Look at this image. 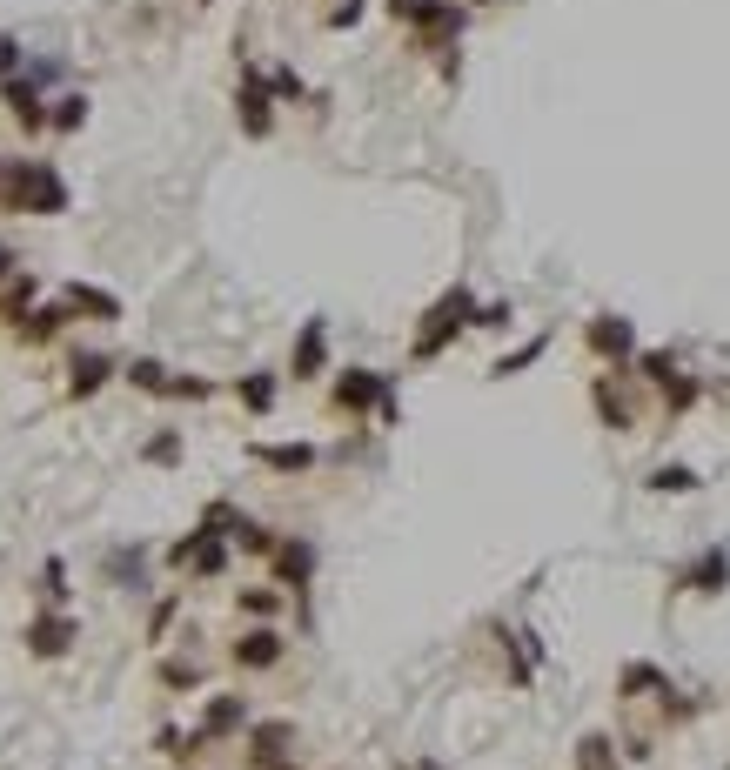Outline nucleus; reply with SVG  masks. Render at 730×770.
<instances>
[{
	"mask_svg": "<svg viewBox=\"0 0 730 770\" xmlns=\"http://www.w3.org/2000/svg\"><path fill=\"white\" fill-rule=\"evenodd\" d=\"M0 195L14 201V208H27V215H61V208H67L61 175H54V168H41V161H21V168H7Z\"/></svg>",
	"mask_w": 730,
	"mask_h": 770,
	"instance_id": "obj_1",
	"label": "nucleus"
},
{
	"mask_svg": "<svg viewBox=\"0 0 730 770\" xmlns=\"http://www.w3.org/2000/svg\"><path fill=\"white\" fill-rule=\"evenodd\" d=\"M463 315H476V308H469V295L463 288H456V295H443V308H429V329H422V342H416V355H436L449 342V335L463 329Z\"/></svg>",
	"mask_w": 730,
	"mask_h": 770,
	"instance_id": "obj_2",
	"label": "nucleus"
},
{
	"mask_svg": "<svg viewBox=\"0 0 730 770\" xmlns=\"http://www.w3.org/2000/svg\"><path fill=\"white\" fill-rule=\"evenodd\" d=\"M382 396H389V382L369 375V369H349L342 382H335V402H342V409H376Z\"/></svg>",
	"mask_w": 730,
	"mask_h": 770,
	"instance_id": "obj_3",
	"label": "nucleus"
},
{
	"mask_svg": "<svg viewBox=\"0 0 730 770\" xmlns=\"http://www.w3.org/2000/svg\"><path fill=\"white\" fill-rule=\"evenodd\" d=\"M27 643H34V657H61L67 643H74V623H67V616H41V623L27 630Z\"/></svg>",
	"mask_w": 730,
	"mask_h": 770,
	"instance_id": "obj_4",
	"label": "nucleus"
},
{
	"mask_svg": "<svg viewBox=\"0 0 730 770\" xmlns=\"http://www.w3.org/2000/svg\"><path fill=\"white\" fill-rule=\"evenodd\" d=\"M235 657H242L248 670H268V663L282 657V637H275V630H248V637L235 643Z\"/></svg>",
	"mask_w": 730,
	"mask_h": 770,
	"instance_id": "obj_5",
	"label": "nucleus"
},
{
	"mask_svg": "<svg viewBox=\"0 0 730 770\" xmlns=\"http://www.w3.org/2000/svg\"><path fill=\"white\" fill-rule=\"evenodd\" d=\"M248 724V710L235 704V697H215L208 704V724H201V737H222V730H242Z\"/></svg>",
	"mask_w": 730,
	"mask_h": 770,
	"instance_id": "obj_6",
	"label": "nucleus"
},
{
	"mask_svg": "<svg viewBox=\"0 0 730 770\" xmlns=\"http://www.w3.org/2000/svg\"><path fill=\"white\" fill-rule=\"evenodd\" d=\"M315 369H322V322H309L302 342H295V375H315Z\"/></svg>",
	"mask_w": 730,
	"mask_h": 770,
	"instance_id": "obj_7",
	"label": "nucleus"
},
{
	"mask_svg": "<svg viewBox=\"0 0 730 770\" xmlns=\"http://www.w3.org/2000/svg\"><path fill=\"white\" fill-rule=\"evenodd\" d=\"M242 121H248V134H268V94H262V81H248V88H242Z\"/></svg>",
	"mask_w": 730,
	"mask_h": 770,
	"instance_id": "obj_8",
	"label": "nucleus"
},
{
	"mask_svg": "<svg viewBox=\"0 0 730 770\" xmlns=\"http://www.w3.org/2000/svg\"><path fill=\"white\" fill-rule=\"evenodd\" d=\"M262 462H268V469H309L315 449H309V442H282V449H262Z\"/></svg>",
	"mask_w": 730,
	"mask_h": 770,
	"instance_id": "obj_9",
	"label": "nucleus"
},
{
	"mask_svg": "<svg viewBox=\"0 0 730 770\" xmlns=\"http://www.w3.org/2000/svg\"><path fill=\"white\" fill-rule=\"evenodd\" d=\"M730 576V556L724 550H710L704 563H697V570H690V590H717V583H724Z\"/></svg>",
	"mask_w": 730,
	"mask_h": 770,
	"instance_id": "obj_10",
	"label": "nucleus"
},
{
	"mask_svg": "<svg viewBox=\"0 0 730 770\" xmlns=\"http://www.w3.org/2000/svg\"><path fill=\"white\" fill-rule=\"evenodd\" d=\"M282 744H288V724H262L255 730V764H282Z\"/></svg>",
	"mask_w": 730,
	"mask_h": 770,
	"instance_id": "obj_11",
	"label": "nucleus"
},
{
	"mask_svg": "<svg viewBox=\"0 0 730 770\" xmlns=\"http://www.w3.org/2000/svg\"><path fill=\"white\" fill-rule=\"evenodd\" d=\"M590 342H597L603 355H623V349H630V322H610V315H603L597 329H590Z\"/></svg>",
	"mask_w": 730,
	"mask_h": 770,
	"instance_id": "obj_12",
	"label": "nucleus"
},
{
	"mask_svg": "<svg viewBox=\"0 0 730 770\" xmlns=\"http://www.w3.org/2000/svg\"><path fill=\"white\" fill-rule=\"evenodd\" d=\"M101 382H108V362H101V355H81V362H74V396H94Z\"/></svg>",
	"mask_w": 730,
	"mask_h": 770,
	"instance_id": "obj_13",
	"label": "nucleus"
},
{
	"mask_svg": "<svg viewBox=\"0 0 730 770\" xmlns=\"http://www.w3.org/2000/svg\"><path fill=\"white\" fill-rule=\"evenodd\" d=\"M309 570H315V550H309V543H288V550H282V576H288V583H309Z\"/></svg>",
	"mask_w": 730,
	"mask_h": 770,
	"instance_id": "obj_14",
	"label": "nucleus"
},
{
	"mask_svg": "<svg viewBox=\"0 0 730 770\" xmlns=\"http://www.w3.org/2000/svg\"><path fill=\"white\" fill-rule=\"evenodd\" d=\"M242 402H248V409H268V402H275V382H268V375H248V382H242Z\"/></svg>",
	"mask_w": 730,
	"mask_h": 770,
	"instance_id": "obj_15",
	"label": "nucleus"
},
{
	"mask_svg": "<svg viewBox=\"0 0 730 770\" xmlns=\"http://www.w3.org/2000/svg\"><path fill=\"white\" fill-rule=\"evenodd\" d=\"M81 121H88V101H81V94H67L61 108H54V128H81Z\"/></svg>",
	"mask_w": 730,
	"mask_h": 770,
	"instance_id": "obj_16",
	"label": "nucleus"
},
{
	"mask_svg": "<svg viewBox=\"0 0 730 770\" xmlns=\"http://www.w3.org/2000/svg\"><path fill=\"white\" fill-rule=\"evenodd\" d=\"M74 308H94V315H114V295H101V288H74Z\"/></svg>",
	"mask_w": 730,
	"mask_h": 770,
	"instance_id": "obj_17",
	"label": "nucleus"
},
{
	"mask_svg": "<svg viewBox=\"0 0 730 770\" xmlns=\"http://www.w3.org/2000/svg\"><path fill=\"white\" fill-rule=\"evenodd\" d=\"M650 483H657V489H697V476H690V469H657Z\"/></svg>",
	"mask_w": 730,
	"mask_h": 770,
	"instance_id": "obj_18",
	"label": "nucleus"
},
{
	"mask_svg": "<svg viewBox=\"0 0 730 770\" xmlns=\"http://www.w3.org/2000/svg\"><path fill=\"white\" fill-rule=\"evenodd\" d=\"M41 590L54 596V603H61V596H67V570H61V563H47V570H41Z\"/></svg>",
	"mask_w": 730,
	"mask_h": 770,
	"instance_id": "obj_19",
	"label": "nucleus"
},
{
	"mask_svg": "<svg viewBox=\"0 0 730 770\" xmlns=\"http://www.w3.org/2000/svg\"><path fill=\"white\" fill-rule=\"evenodd\" d=\"M128 375H134V382H141V389H168V375H161V369H155V362H134V369H128Z\"/></svg>",
	"mask_w": 730,
	"mask_h": 770,
	"instance_id": "obj_20",
	"label": "nucleus"
},
{
	"mask_svg": "<svg viewBox=\"0 0 730 770\" xmlns=\"http://www.w3.org/2000/svg\"><path fill=\"white\" fill-rule=\"evenodd\" d=\"M242 603H248V610H255V616H275V603H282V596H275V590H248Z\"/></svg>",
	"mask_w": 730,
	"mask_h": 770,
	"instance_id": "obj_21",
	"label": "nucleus"
},
{
	"mask_svg": "<svg viewBox=\"0 0 730 770\" xmlns=\"http://www.w3.org/2000/svg\"><path fill=\"white\" fill-rule=\"evenodd\" d=\"M643 369H650V382H664V389H670V375H677V369H670V355H643Z\"/></svg>",
	"mask_w": 730,
	"mask_h": 770,
	"instance_id": "obj_22",
	"label": "nucleus"
},
{
	"mask_svg": "<svg viewBox=\"0 0 730 770\" xmlns=\"http://www.w3.org/2000/svg\"><path fill=\"white\" fill-rule=\"evenodd\" d=\"M148 456H155V462H175L181 442H175V436H155V442H148Z\"/></svg>",
	"mask_w": 730,
	"mask_h": 770,
	"instance_id": "obj_23",
	"label": "nucleus"
},
{
	"mask_svg": "<svg viewBox=\"0 0 730 770\" xmlns=\"http://www.w3.org/2000/svg\"><path fill=\"white\" fill-rule=\"evenodd\" d=\"M14 67H21V47H14V41H0V74H14Z\"/></svg>",
	"mask_w": 730,
	"mask_h": 770,
	"instance_id": "obj_24",
	"label": "nucleus"
},
{
	"mask_svg": "<svg viewBox=\"0 0 730 770\" xmlns=\"http://www.w3.org/2000/svg\"><path fill=\"white\" fill-rule=\"evenodd\" d=\"M7 268H14V255H7V248H0V275H7Z\"/></svg>",
	"mask_w": 730,
	"mask_h": 770,
	"instance_id": "obj_25",
	"label": "nucleus"
}]
</instances>
